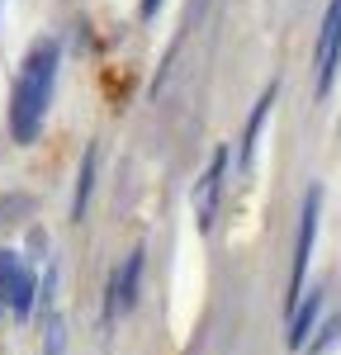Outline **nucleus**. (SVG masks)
<instances>
[{
	"label": "nucleus",
	"mask_w": 341,
	"mask_h": 355,
	"mask_svg": "<svg viewBox=\"0 0 341 355\" xmlns=\"http://www.w3.org/2000/svg\"><path fill=\"white\" fill-rule=\"evenodd\" d=\"M317 199L322 194L313 190L308 204H304V227H299V251H294V275H289V308L304 294V270H308V251H313V237H317Z\"/></svg>",
	"instance_id": "obj_4"
},
{
	"label": "nucleus",
	"mask_w": 341,
	"mask_h": 355,
	"mask_svg": "<svg viewBox=\"0 0 341 355\" xmlns=\"http://www.w3.org/2000/svg\"><path fill=\"white\" fill-rule=\"evenodd\" d=\"M223 171H227V152L218 147V152H213V162H209V171H204V180H199V194H195V218H199V227H204V232H209V227H213V218H218Z\"/></svg>",
	"instance_id": "obj_3"
},
{
	"label": "nucleus",
	"mask_w": 341,
	"mask_h": 355,
	"mask_svg": "<svg viewBox=\"0 0 341 355\" xmlns=\"http://www.w3.org/2000/svg\"><path fill=\"white\" fill-rule=\"evenodd\" d=\"M157 5H161V0H142V15L152 19V15H157Z\"/></svg>",
	"instance_id": "obj_7"
},
{
	"label": "nucleus",
	"mask_w": 341,
	"mask_h": 355,
	"mask_svg": "<svg viewBox=\"0 0 341 355\" xmlns=\"http://www.w3.org/2000/svg\"><path fill=\"white\" fill-rule=\"evenodd\" d=\"M53 76H57V43H38L28 62L19 67V81H15V105H10V128L19 142H33L43 128V114L53 100Z\"/></svg>",
	"instance_id": "obj_1"
},
{
	"label": "nucleus",
	"mask_w": 341,
	"mask_h": 355,
	"mask_svg": "<svg viewBox=\"0 0 341 355\" xmlns=\"http://www.w3.org/2000/svg\"><path fill=\"white\" fill-rule=\"evenodd\" d=\"M138 275H142V251H133L128 261H123V270H114L110 279V308H105V318H119V313H128L133 299H138Z\"/></svg>",
	"instance_id": "obj_5"
},
{
	"label": "nucleus",
	"mask_w": 341,
	"mask_h": 355,
	"mask_svg": "<svg viewBox=\"0 0 341 355\" xmlns=\"http://www.w3.org/2000/svg\"><path fill=\"white\" fill-rule=\"evenodd\" d=\"M0 299L10 303L15 313L33 308V275H28V266L15 251H0Z\"/></svg>",
	"instance_id": "obj_2"
},
{
	"label": "nucleus",
	"mask_w": 341,
	"mask_h": 355,
	"mask_svg": "<svg viewBox=\"0 0 341 355\" xmlns=\"http://www.w3.org/2000/svg\"><path fill=\"white\" fill-rule=\"evenodd\" d=\"M337 53H341V0H332L327 24H322V43H317V90H327V85H332Z\"/></svg>",
	"instance_id": "obj_6"
}]
</instances>
